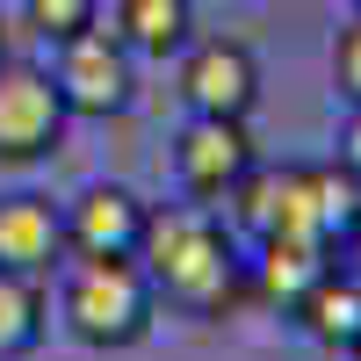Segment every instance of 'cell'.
Listing matches in <instances>:
<instances>
[{"mask_svg": "<svg viewBox=\"0 0 361 361\" xmlns=\"http://www.w3.org/2000/svg\"><path fill=\"white\" fill-rule=\"evenodd\" d=\"M253 166H260L253 137H246V123H231V116H188V130L173 145V173H180V188L195 202H231V188Z\"/></svg>", "mask_w": 361, "mask_h": 361, "instance_id": "5", "label": "cell"}, {"mask_svg": "<svg viewBox=\"0 0 361 361\" xmlns=\"http://www.w3.org/2000/svg\"><path fill=\"white\" fill-rule=\"evenodd\" d=\"M66 260V209L51 195H0V267L44 275Z\"/></svg>", "mask_w": 361, "mask_h": 361, "instance_id": "9", "label": "cell"}, {"mask_svg": "<svg viewBox=\"0 0 361 361\" xmlns=\"http://www.w3.org/2000/svg\"><path fill=\"white\" fill-rule=\"evenodd\" d=\"M116 37L130 58H180L195 44V0H123Z\"/></svg>", "mask_w": 361, "mask_h": 361, "instance_id": "11", "label": "cell"}, {"mask_svg": "<svg viewBox=\"0 0 361 361\" xmlns=\"http://www.w3.org/2000/svg\"><path fill=\"white\" fill-rule=\"evenodd\" d=\"M333 87L347 102H361V15L340 29V44H333Z\"/></svg>", "mask_w": 361, "mask_h": 361, "instance_id": "16", "label": "cell"}, {"mask_svg": "<svg viewBox=\"0 0 361 361\" xmlns=\"http://www.w3.org/2000/svg\"><path fill=\"white\" fill-rule=\"evenodd\" d=\"M66 102H58V80L44 66H22V58H0V166H37L66 145Z\"/></svg>", "mask_w": 361, "mask_h": 361, "instance_id": "4", "label": "cell"}, {"mask_svg": "<svg viewBox=\"0 0 361 361\" xmlns=\"http://www.w3.org/2000/svg\"><path fill=\"white\" fill-rule=\"evenodd\" d=\"M354 15H361V0H354Z\"/></svg>", "mask_w": 361, "mask_h": 361, "instance_id": "20", "label": "cell"}, {"mask_svg": "<svg viewBox=\"0 0 361 361\" xmlns=\"http://www.w3.org/2000/svg\"><path fill=\"white\" fill-rule=\"evenodd\" d=\"M311 217L325 231V246H340L347 224L361 217V173H347L340 159L333 166H311Z\"/></svg>", "mask_w": 361, "mask_h": 361, "instance_id": "14", "label": "cell"}, {"mask_svg": "<svg viewBox=\"0 0 361 361\" xmlns=\"http://www.w3.org/2000/svg\"><path fill=\"white\" fill-rule=\"evenodd\" d=\"M231 202L253 238H318L325 246V231L311 217V166H253L231 188Z\"/></svg>", "mask_w": 361, "mask_h": 361, "instance_id": "8", "label": "cell"}, {"mask_svg": "<svg viewBox=\"0 0 361 361\" xmlns=\"http://www.w3.org/2000/svg\"><path fill=\"white\" fill-rule=\"evenodd\" d=\"M340 166L361 173V102H347V123H340Z\"/></svg>", "mask_w": 361, "mask_h": 361, "instance_id": "17", "label": "cell"}, {"mask_svg": "<svg viewBox=\"0 0 361 361\" xmlns=\"http://www.w3.org/2000/svg\"><path fill=\"white\" fill-rule=\"evenodd\" d=\"M333 275V246H318V238H260V260H253V289L267 296L275 311L296 318V304Z\"/></svg>", "mask_w": 361, "mask_h": 361, "instance_id": "10", "label": "cell"}, {"mask_svg": "<svg viewBox=\"0 0 361 361\" xmlns=\"http://www.w3.org/2000/svg\"><path fill=\"white\" fill-rule=\"evenodd\" d=\"M296 325L318 340V347H333V354H347L354 340H361V275H347V267H333L304 304H296Z\"/></svg>", "mask_w": 361, "mask_h": 361, "instance_id": "12", "label": "cell"}, {"mask_svg": "<svg viewBox=\"0 0 361 361\" xmlns=\"http://www.w3.org/2000/svg\"><path fill=\"white\" fill-rule=\"evenodd\" d=\"M340 253H347V275H361V217L347 224V238H340Z\"/></svg>", "mask_w": 361, "mask_h": 361, "instance_id": "18", "label": "cell"}, {"mask_svg": "<svg viewBox=\"0 0 361 361\" xmlns=\"http://www.w3.org/2000/svg\"><path fill=\"white\" fill-rule=\"evenodd\" d=\"M180 102H188V116H231V123H246L253 102H260L253 51L231 44V37L188 44V58H180Z\"/></svg>", "mask_w": 361, "mask_h": 361, "instance_id": "6", "label": "cell"}, {"mask_svg": "<svg viewBox=\"0 0 361 361\" xmlns=\"http://www.w3.org/2000/svg\"><path fill=\"white\" fill-rule=\"evenodd\" d=\"M102 22V0H29V29H37L44 44H66L80 29Z\"/></svg>", "mask_w": 361, "mask_h": 361, "instance_id": "15", "label": "cell"}, {"mask_svg": "<svg viewBox=\"0 0 361 361\" xmlns=\"http://www.w3.org/2000/svg\"><path fill=\"white\" fill-rule=\"evenodd\" d=\"M137 267L152 275V289L166 304L195 311V318H224L246 296V260H238L231 231L209 217V202H173L145 217L137 238Z\"/></svg>", "mask_w": 361, "mask_h": 361, "instance_id": "1", "label": "cell"}, {"mask_svg": "<svg viewBox=\"0 0 361 361\" xmlns=\"http://www.w3.org/2000/svg\"><path fill=\"white\" fill-rule=\"evenodd\" d=\"M44 289H37V275H8L0 267V361H22V354H37V340H44Z\"/></svg>", "mask_w": 361, "mask_h": 361, "instance_id": "13", "label": "cell"}, {"mask_svg": "<svg viewBox=\"0 0 361 361\" xmlns=\"http://www.w3.org/2000/svg\"><path fill=\"white\" fill-rule=\"evenodd\" d=\"M58 102H66V116H123L130 94H137V58L123 51V37L116 29H80V37L58 44Z\"/></svg>", "mask_w": 361, "mask_h": 361, "instance_id": "3", "label": "cell"}, {"mask_svg": "<svg viewBox=\"0 0 361 361\" xmlns=\"http://www.w3.org/2000/svg\"><path fill=\"white\" fill-rule=\"evenodd\" d=\"M0 37H8V29H0Z\"/></svg>", "mask_w": 361, "mask_h": 361, "instance_id": "21", "label": "cell"}, {"mask_svg": "<svg viewBox=\"0 0 361 361\" xmlns=\"http://www.w3.org/2000/svg\"><path fill=\"white\" fill-rule=\"evenodd\" d=\"M347 361H361V340H354V347H347Z\"/></svg>", "mask_w": 361, "mask_h": 361, "instance_id": "19", "label": "cell"}, {"mask_svg": "<svg viewBox=\"0 0 361 361\" xmlns=\"http://www.w3.org/2000/svg\"><path fill=\"white\" fill-rule=\"evenodd\" d=\"M145 209L123 180H94L87 195L66 202V253L73 260H137V238H145Z\"/></svg>", "mask_w": 361, "mask_h": 361, "instance_id": "7", "label": "cell"}, {"mask_svg": "<svg viewBox=\"0 0 361 361\" xmlns=\"http://www.w3.org/2000/svg\"><path fill=\"white\" fill-rule=\"evenodd\" d=\"M58 311H66V333L80 347H102V354H123L152 333V311H159V289L137 260H73L66 267V289H58Z\"/></svg>", "mask_w": 361, "mask_h": 361, "instance_id": "2", "label": "cell"}]
</instances>
